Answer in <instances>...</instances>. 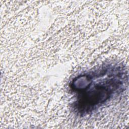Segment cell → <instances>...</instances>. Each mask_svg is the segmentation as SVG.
Here are the masks:
<instances>
[{
    "mask_svg": "<svg viewBox=\"0 0 129 129\" xmlns=\"http://www.w3.org/2000/svg\"><path fill=\"white\" fill-rule=\"evenodd\" d=\"M127 82L124 68L106 64L76 77L71 84L76 94L74 108L79 113L88 114L122 92Z\"/></svg>",
    "mask_w": 129,
    "mask_h": 129,
    "instance_id": "6da1fadb",
    "label": "cell"
}]
</instances>
